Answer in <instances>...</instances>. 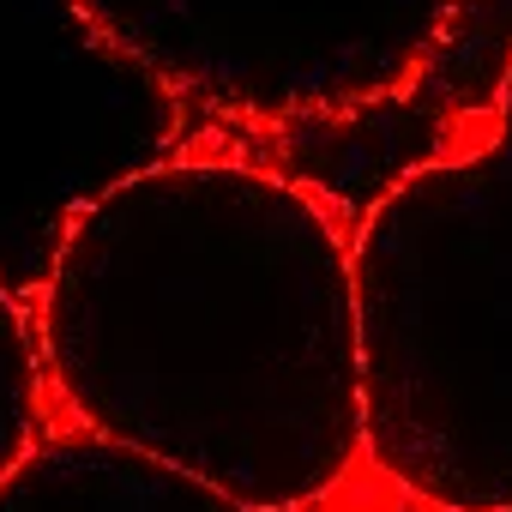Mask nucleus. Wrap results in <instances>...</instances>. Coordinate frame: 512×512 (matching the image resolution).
Listing matches in <instances>:
<instances>
[{
	"label": "nucleus",
	"mask_w": 512,
	"mask_h": 512,
	"mask_svg": "<svg viewBox=\"0 0 512 512\" xmlns=\"http://www.w3.org/2000/svg\"><path fill=\"white\" fill-rule=\"evenodd\" d=\"M55 428L49 380H43V344L31 302L0 278V482H7Z\"/></svg>",
	"instance_id": "nucleus-5"
},
{
	"label": "nucleus",
	"mask_w": 512,
	"mask_h": 512,
	"mask_svg": "<svg viewBox=\"0 0 512 512\" xmlns=\"http://www.w3.org/2000/svg\"><path fill=\"white\" fill-rule=\"evenodd\" d=\"M181 115L241 139L344 133L404 103L476 0H67Z\"/></svg>",
	"instance_id": "nucleus-3"
},
{
	"label": "nucleus",
	"mask_w": 512,
	"mask_h": 512,
	"mask_svg": "<svg viewBox=\"0 0 512 512\" xmlns=\"http://www.w3.org/2000/svg\"><path fill=\"white\" fill-rule=\"evenodd\" d=\"M55 428L163 458L247 512H398L374 476L356 217L235 145L121 169L31 290Z\"/></svg>",
	"instance_id": "nucleus-1"
},
{
	"label": "nucleus",
	"mask_w": 512,
	"mask_h": 512,
	"mask_svg": "<svg viewBox=\"0 0 512 512\" xmlns=\"http://www.w3.org/2000/svg\"><path fill=\"white\" fill-rule=\"evenodd\" d=\"M374 476L398 512L512 506V49L488 103L356 217Z\"/></svg>",
	"instance_id": "nucleus-2"
},
{
	"label": "nucleus",
	"mask_w": 512,
	"mask_h": 512,
	"mask_svg": "<svg viewBox=\"0 0 512 512\" xmlns=\"http://www.w3.org/2000/svg\"><path fill=\"white\" fill-rule=\"evenodd\" d=\"M0 512H247V506L133 446L79 428H49V440L0 482Z\"/></svg>",
	"instance_id": "nucleus-4"
},
{
	"label": "nucleus",
	"mask_w": 512,
	"mask_h": 512,
	"mask_svg": "<svg viewBox=\"0 0 512 512\" xmlns=\"http://www.w3.org/2000/svg\"><path fill=\"white\" fill-rule=\"evenodd\" d=\"M506 512H512V506H506Z\"/></svg>",
	"instance_id": "nucleus-6"
}]
</instances>
